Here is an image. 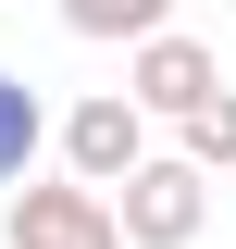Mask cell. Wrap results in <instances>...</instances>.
<instances>
[{
	"label": "cell",
	"instance_id": "7",
	"mask_svg": "<svg viewBox=\"0 0 236 249\" xmlns=\"http://www.w3.org/2000/svg\"><path fill=\"white\" fill-rule=\"evenodd\" d=\"M62 25H75V37H100V50H112V37L137 50L149 25H174V0H62Z\"/></svg>",
	"mask_w": 236,
	"mask_h": 249
},
{
	"label": "cell",
	"instance_id": "4",
	"mask_svg": "<svg viewBox=\"0 0 236 249\" xmlns=\"http://www.w3.org/2000/svg\"><path fill=\"white\" fill-rule=\"evenodd\" d=\"M50 137H62V162H75L87 187H112V175H137V162H149V112H137L124 88H100V100H75V112H62Z\"/></svg>",
	"mask_w": 236,
	"mask_h": 249
},
{
	"label": "cell",
	"instance_id": "1",
	"mask_svg": "<svg viewBox=\"0 0 236 249\" xmlns=\"http://www.w3.org/2000/svg\"><path fill=\"white\" fill-rule=\"evenodd\" d=\"M112 224H124V249H186L211 224V175L186 150H149L137 175H112Z\"/></svg>",
	"mask_w": 236,
	"mask_h": 249
},
{
	"label": "cell",
	"instance_id": "2",
	"mask_svg": "<svg viewBox=\"0 0 236 249\" xmlns=\"http://www.w3.org/2000/svg\"><path fill=\"white\" fill-rule=\"evenodd\" d=\"M13 249H124L112 187H87V175H62V187L13 175Z\"/></svg>",
	"mask_w": 236,
	"mask_h": 249
},
{
	"label": "cell",
	"instance_id": "6",
	"mask_svg": "<svg viewBox=\"0 0 236 249\" xmlns=\"http://www.w3.org/2000/svg\"><path fill=\"white\" fill-rule=\"evenodd\" d=\"M174 150L199 162V175H236V88H211L199 112H174Z\"/></svg>",
	"mask_w": 236,
	"mask_h": 249
},
{
	"label": "cell",
	"instance_id": "3",
	"mask_svg": "<svg viewBox=\"0 0 236 249\" xmlns=\"http://www.w3.org/2000/svg\"><path fill=\"white\" fill-rule=\"evenodd\" d=\"M211 88H224V62H211L186 25H149V37H137V62H124V100H137V112H162V124L199 112Z\"/></svg>",
	"mask_w": 236,
	"mask_h": 249
},
{
	"label": "cell",
	"instance_id": "5",
	"mask_svg": "<svg viewBox=\"0 0 236 249\" xmlns=\"http://www.w3.org/2000/svg\"><path fill=\"white\" fill-rule=\"evenodd\" d=\"M37 150H50V100H37L25 75H0V187L37 175Z\"/></svg>",
	"mask_w": 236,
	"mask_h": 249
}]
</instances>
